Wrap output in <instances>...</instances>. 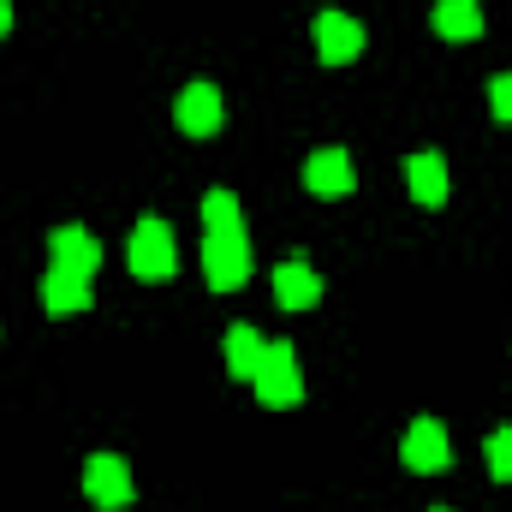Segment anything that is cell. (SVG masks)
<instances>
[{"instance_id":"cell-1","label":"cell","mask_w":512,"mask_h":512,"mask_svg":"<svg viewBox=\"0 0 512 512\" xmlns=\"http://www.w3.org/2000/svg\"><path fill=\"white\" fill-rule=\"evenodd\" d=\"M203 280L215 292H239L251 280V245L245 227H209L203 233Z\"/></svg>"},{"instance_id":"cell-3","label":"cell","mask_w":512,"mask_h":512,"mask_svg":"<svg viewBox=\"0 0 512 512\" xmlns=\"http://www.w3.org/2000/svg\"><path fill=\"white\" fill-rule=\"evenodd\" d=\"M251 387H256V399H262L268 411H286V405L304 399V376H298V358H292L286 340H268V358H262V370H256Z\"/></svg>"},{"instance_id":"cell-19","label":"cell","mask_w":512,"mask_h":512,"mask_svg":"<svg viewBox=\"0 0 512 512\" xmlns=\"http://www.w3.org/2000/svg\"><path fill=\"white\" fill-rule=\"evenodd\" d=\"M435 512H447V507H435Z\"/></svg>"},{"instance_id":"cell-10","label":"cell","mask_w":512,"mask_h":512,"mask_svg":"<svg viewBox=\"0 0 512 512\" xmlns=\"http://www.w3.org/2000/svg\"><path fill=\"white\" fill-rule=\"evenodd\" d=\"M274 298H280V310H310V304L322 298V274H316L310 262L286 256V262L274 268Z\"/></svg>"},{"instance_id":"cell-7","label":"cell","mask_w":512,"mask_h":512,"mask_svg":"<svg viewBox=\"0 0 512 512\" xmlns=\"http://www.w3.org/2000/svg\"><path fill=\"white\" fill-rule=\"evenodd\" d=\"M304 185H310L316 197H352L358 167H352V155H346V149H316V155L304 161Z\"/></svg>"},{"instance_id":"cell-16","label":"cell","mask_w":512,"mask_h":512,"mask_svg":"<svg viewBox=\"0 0 512 512\" xmlns=\"http://www.w3.org/2000/svg\"><path fill=\"white\" fill-rule=\"evenodd\" d=\"M483 459H489V471H495V483H512V429H495V435H489V447H483Z\"/></svg>"},{"instance_id":"cell-14","label":"cell","mask_w":512,"mask_h":512,"mask_svg":"<svg viewBox=\"0 0 512 512\" xmlns=\"http://www.w3.org/2000/svg\"><path fill=\"white\" fill-rule=\"evenodd\" d=\"M435 36H447V42H471V36H483V6L477 0H435Z\"/></svg>"},{"instance_id":"cell-4","label":"cell","mask_w":512,"mask_h":512,"mask_svg":"<svg viewBox=\"0 0 512 512\" xmlns=\"http://www.w3.org/2000/svg\"><path fill=\"white\" fill-rule=\"evenodd\" d=\"M84 495H90V507H102V512L131 507V465L120 453H90V465H84Z\"/></svg>"},{"instance_id":"cell-17","label":"cell","mask_w":512,"mask_h":512,"mask_svg":"<svg viewBox=\"0 0 512 512\" xmlns=\"http://www.w3.org/2000/svg\"><path fill=\"white\" fill-rule=\"evenodd\" d=\"M489 114H495V120H507V126H512V72H501V78H489Z\"/></svg>"},{"instance_id":"cell-12","label":"cell","mask_w":512,"mask_h":512,"mask_svg":"<svg viewBox=\"0 0 512 512\" xmlns=\"http://www.w3.org/2000/svg\"><path fill=\"white\" fill-rule=\"evenodd\" d=\"M405 185H411V197H417L423 209L447 203V161H441L435 149H417V155H411V167H405Z\"/></svg>"},{"instance_id":"cell-8","label":"cell","mask_w":512,"mask_h":512,"mask_svg":"<svg viewBox=\"0 0 512 512\" xmlns=\"http://www.w3.org/2000/svg\"><path fill=\"white\" fill-rule=\"evenodd\" d=\"M173 120H179L185 137H215L221 120H227V114H221V90H215V84H191V90L173 102Z\"/></svg>"},{"instance_id":"cell-18","label":"cell","mask_w":512,"mask_h":512,"mask_svg":"<svg viewBox=\"0 0 512 512\" xmlns=\"http://www.w3.org/2000/svg\"><path fill=\"white\" fill-rule=\"evenodd\" d=\"M12 30V0H0V36Z\"/></svg>"},{"instance_id":"cell-9","label":"cell","mask_w":512,"mask_h":512,"mask_svg":"<svg viewBox=\"0 0 512 512\" xmlns=\"http://www.w3.org/2000/svg\"><path fill=\"white\" fill-rule=\"evenodd\" d=\"M48 256H54V268L84 274V280L102 268V245H96V233H84V227H54V233H48Z\"/></svg>"},{"instance_id":"cell-11","label":"cell","mask_w":512,"mask_h":512,"mask_svg":"<svg viewBox=\"0 0 512 512\" xmlns=\"http://www.w3.org/2000/svg\"><path fill=\"white\" fill-rule=\"evenodd\" d=\"M262 358H268V340L256 334L251 322H233V328H227V376H233V382H256Z\"/></svg>"},{"instance_id":"cell-6","label":"cell","mask_w":512,"mask_h":512,"mask_svg":"<svg viewBox=\"0 0 512 512\" xmlns=\"http://www.w3.org/2000/svg\"><path fill=\"white\" fill-rule=\"evenodd\" d=\"M399 459L411 465V471H447L453 465V447H447V429L435 423V417H417L411 429H405V447H399Z\"/></svg>"},{"instance_id":"cell-5","label":"cell","mask_w":512,"mask_h":512,"mask_svg":"<svg viewBox=\"0 0 512 512\" xmlns=\"http://www.w3.org/2000/svg\"><path fill=\"white\" fill-rule=\"evenodd\" d=\"M316 54L328 60V66H352L358 54H364V24L352 18V12H322L316 18Z\"/></svg>"},{"instance_id":"cell-15","label":"cell","mask_w":512,"mask_h":512,"mask_svg":"<svg viewBox=\"0 0 512 512\" xmlns=\"http://www.w3.org/2000/svg\"><path fill=\"white\" fill-rule=\"evenodd\" d=\"M209 227H245L233 191H209V197H203V233H209Z\"/></svg>"},{"instance_id":"cell-13","label":"cell","mask_w":512,"mask_h":512,"mask_svg":"<svg viewBox=\"0 0 512 512\" xmlns=\"http://www.w3.org/2000/svg\"><path fill=\"white\" fill-rule=\"evenodd\" d=\"M42 304H48V316H78V310H90V280L84 274H66V268H48Z\"/></svg>"},{"instance_id":"cell-2","label":"cell","mask_w":512,"mask_h":512,"mask_svg":"<svg viewBox=\"0 0 512 512\" xmlns=\"http://www.w3.org/2000/svg\"><path fill=\"white\" fill-rule=\"evenodd\" d=\"M126 262L137 280H167L179 268V251H173V227L161 215H143L131 227V245H126Z\"/></svg>"}]
</instances>
